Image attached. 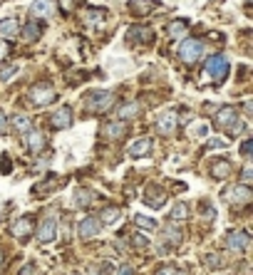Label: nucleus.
<instances>
[{
    "label": "nucleus",
    "mask_w": 253,
    "mask_h": 275,
    "mask_svg": "<svg viewBox=\"0 0 253 275\" xmlns=\"http://www.w3.org/2000/svg\"><path fill=\"white\" fill-rule=\"evenodd\" d=\"M216 124L226 126L228 134H239L241 129H243V122L239 119V114H236L233 107H221V109L216 112Z\"/></svg>",
    "instance_id": "nucleus-1"
},
{
    "label": "nucleus",
    "mask_w": 253,
    "mask_h": 275,
    "mask_svg": "<svg viewBox=\"0 0 253 275\" xmlns=\"http://www.w3.org/2000/svg\"><path fill=\"white\" fill-rule=\"evenodd\" d=\"M112 104H114V95L112 92H107V89H95V92L87 95V107H89L92 112H97V114L107 112Z\"/></svg>",
    "instance_id": "nucleus-2"
},
{
    "label": "nucleus",
    "mask_w": 253,
    "mask_h": 275,
    "mask_svg": "<svg viewBox=\"0 0 253 275\" xmlns=\"http://www.w3.org/2000/svg\"><path fill=\"white\" fill-rule=\"evenodd\" d=\"M201 55H204V42L196 40V38H186L182 42V47H179V57L184 62H189V65L201 60Z\"/></svg>",
    "instance_id": "nucleus-3"
},
{
    "label": "nucleus",
    "mask_w": 253,
    "mask_h": 275,
    "mask_svg": "<svg viewBox=\"0 0 253 275\" xmlns=\"http://www.w3.org/2000/svg\"><path fill=\"white\" fill-rule=\"evenodd\" d=\"M52 99H55V87H52V84L40 82L30 89V102H32L35 107H47Z\"/></svg>",
    "instance_id": "nucleus-4"
},
{
    "label": "nucleus",
    "mask_w": 253,
    "mask_h": 275,
    "mask_svg": "<svg viewBox=\"0 0 253 275\" xmlns=\"http://www.w3.org/2000/svg\"><path fill=\"white\" fill-rule=\"evenodd\" d=\"M206 72H209V77L213 80H224L226 72H228V60L224 55H211L206 60Z\"/></svg>",
    "instance_id": "nucleus-5"
},
{
    "label": "nucleus",
    "mask_w": 253,
    "mask_h": 275,
    "mask_svg": "<svg viewBox=\"0 0 253 275\" xmlns=\"http://www.w3.org/2000/svg\"><path fill=\"white\" fill-rule=\"evenodd\" d=\"M55 235H57V216L50 213V216H45V221H42L40 231H38V238H40L42 243H50V241H55Z\"/></svg>",
    "instance_id": "nucleus-6"
},
{
    "label": "nucleus",
    "mask_w": 253,
    "mask_h": 275,
    "mask_svg": "<svg viewBox=\"0 0 253 275\" xmlns=\"http://www.w3.org/2000/svg\"><path fill=\"white\" fill-rule=\"evenodd\" d=\"M30 15H32V20H47V17H52L55 15V3L52 0H35L32 3V8H30Z\"/></svg>",
    "instance_id": "nucleus-7"
},
{
    "label": "nucleus",
    "mask_w": 253,
    "mask_h": 275,
    "mask_svg": "<svg viewBox=\"0 0 253 275\" xmlns=\"http://www.w3.org/2000/svg\"><path fill=\"white\" fill-rule=\"evenodd\" d=\"M156 132L159 134H174L176 132V112H167L156 119Z\"/></svg>",
    "instance_id": "nucleus-8"
},
{
    "label": "nucleus",
    "mask_w": 253,
    "mask_h": 275,
    "mask_svg": "<svg viewBox=\"0 0 253 275\" xmlns=\"http://www.w3.org/2000/svg\"><path fill=\"white\" fill-rule=\"evenodd\" d=\"M226 198H228L231 204H248L253 198V193L248 186H233V189L226 191Z\"/></svg>",
    "instance_id": "nucleus-9"
},
{
    "label": "nucleus",
    "mask_w": 253,
    "mask_h": 275,
    "mask_svg": "<svg viewBox=\"0 0 253 275\" xmlns=\"http://www.w3.org/2000/svg\"><path fill=\"white\" fill-rule=\"evenodd\" d=\"M164 201H167V193L161 191L159 186H149V189H147V196H144V204H147V206L161 208Z\"/></svg>",
    "instance_id": "nucleus-10"
},
{
    "label": "nucleus",
    "mask_w": 253,
    "mask_h": 275,
    "mask_svg": "<svg viewBox=\"0 0 253 275\" xmlns=\"http://www.w3.org/2000/svg\"><path fill=\"white\" fill-rule=\"evenodd\" d=\"M50 122H52L55 129H67V126L72 124V109L70 107H60V109L50 117Z\"/></svg>",
    "instance_id": "nucleus-11"
},
{
    "label": "nucleus",
    "mask_w": 253,
    "mask_h": 275,
    "mask_svg": "<svg viewBox=\"0 0 253 275\" xmlns=\"http://www.w3.org/2000/svg\"><path fill=\"white\" fill-rule=\"evenodd\" d=\"M30 233H32V218H30V216H23V218H17L13 223V235L15 238L25 241V238H30Z\"/></svg>",
    "instance_id": "nucleus-12"
},
{
    "label": "nucleus",
    "mask_w": 253,
    "mask_h": 275,
    "mask_svg": "<svg viewBox=\"0 0 253 275\" xmlns=\"http://www.w3.org/2000/svg\"><path fill=\"white\" fill-rule=\"evenodd\" d=\"M228 248L231 250H236V253H241V250H246L248 248V233H241V231H236V233H228Z\"/></svg>",
    "instance_id": "nucleus-13"
},
{
    "label": "nucleus",
    "mask_w": 253,
    "mask_h": 275,
    "mask_svg": "<svg viewBox=\"0 0 253 275\" xmlns=\"http://www.w3.org/2000/svg\"><path fill=\"white\" fill-rule=\"evenodd\" d=\"M97 233H99V221L95 216H89V218H84L80 223V235L82 238H95Z\"/></svg>",
    "instance_id": "nucleus-14"
},
{
    "label": "nucleus",
    "mask_w": 253,
    "mask_h": 275,
    "mask_svg": "<svg viewBox=\"0 0 253 275\" xmlns=\"http://www.w3.org/2000/svg\"><path fill=\"white\" fill-rule=\"evenodd\" d=\"M156 8V0H132L129 3V10L134 15H149Z\"/></svg>",
    "instance_id": "nucleus-15"
},
{
    "label": "nucleus",
    "mask_w": 253,
    "mask_h": 275,
    "mask_svg": "<svg viewBox=\"0 0 253 275\" xmlns=\"http://www.w3.org/2000/svg\"><path fill=\"white\" fill-rule=\"evenodd\" d=\"M231 169H233V166H231V161H226V159H221V161H216V164H213V169H211V174H213V179H228V176H231Z\"/></svg>",
    "instance_id": "nucleus-16"
},
{
    "label": "nucleus",
    "mask_w": 253,
    "mask_h": 275,
    "mask_svg": "<svg viewBox=\"0 0 253 275\" xmlns=\"http://www.w3.org/2000/svg\"><path fill=\"white\" fill-rule=\"evenodd\" d=\"M152 152V139H139L137 144H132L129 146V156H144V154H149Z\"/></svg>",
    "instance_id": "nucleus-17"
},
{
    "label": "nucleus",
    "mask_w": 253,
    "mask_h": 275,
    "mask_svg": "<svg viewBox=\"0 0 253 275\" xmlns=\"http://www.w3.org/2000/svg\"><path fill=\"white\" fill-rule=\"evenodd\" d=\"M17 32H20V25H17V20H15V17H5V20H0V35L15 38Z\"/></svg>",
    "instance_id": "nucleus-18"
},
{
    "label": "nucleus",
    "mask_w": 253,
    "mask_h": 275,
    "mask_svg": "<svg viewBox=\"0 0 253 275\" xmlns=\"http://www.w3.org/2000/svg\"><path fill=\"white\" fill-rule=\"evenodd\" d=\"M28 149L30 152H42L45 149V137L40 132H28Z\"/></svg>",
    "instance_id": "nucleus-19"
},
{
    "label": "nucleus",
    "mask_w": 253,
    "mask_h": 275,
    "mask_svg": "<svg viewBox=\"0 0 253 275\" xmlns=\"http://www.w3.org/2000/svg\"><path fill=\"white\" fill-rule=\"evenodd\" d=\"M122 134H124V124L122 122H117V124H107V126H104V137L107 139H117V137H122Z\"/></svg>",
    "instance_id": "nucleus-20"
},
{
    "label": "nucleus",
    "mask_w": 253,
    "mask_h": 275,
    "mask_svg": "<svg viewBox=\"0 0 253 275\" xmlns=\"http://www.w3.org/2000/svg\"><path fill=\"white\" fill-rule=\"evenodd\" d=\"M169 218L171 221H186L189 218V206H186V204H176V206L171 208Z\"/></svg>",
    "instance_id": "nucleus-21"
},
{
    "label": "nucleus",
    "mask_w": 253,
    "mask_h": 275,
    "mask_svg": "<svg viewBox=\"0 0 253 275\" xmlns=\"http://www.w3.org/2000/svg\"><path fill=\"white\" fill-rule=\"evenodd\" d=\"M184 32H186V23H184V20H176V23L169 25V38H174V40L184 38Z\"/></svg>",
    "instance_id": "nucleus-22"
},
{
    "label": "nucleus",
    "mask_w": 253,
    "mask_h": 275,
    "mask_svg": "<svg viewBox=\"0 0 253 275\" xmlns=\"http://www.w3.org/2000/svg\"><path fill=\"white\" fill-rule=\"evenodd\" d=\"M129 38H132V40L137 38L139 42H147V40H152V30L149 28H132L129 30Z\"/></svg>",
    "instance_id": "nucleus-23"
},
{
    "label": "nucleus",
    "mask_w": 253,
    "mask_h": 275,
    "mask_svg": "<svg viewBox=\"0 0 253 275\" xmlns=\"http://www.w3.org/2000/svg\"><path fill=\"white\" fill-rule=\"evenodd\" d=\"M119 216H122L119 208H104V211H102V221H104L107 226H114V223L119 221Z\"/></svg>",
    "instance_id": "nucleus-24"
},
{
    "label": "nucleus",
    "mask_w": 253,
    "mask_h": 275,
    "mask_svg": "<svg viewBox=\"0 0 253 275\" xmlns=\"http://www.w3.org/2000/svg\"><path fill=\"white\" fill-rule=\"evenodd\" d=\"M13 124H15V129H17V132H30V126H32L25 114H17V117H13Z\"/></svg>",
    "instance_id": "nucleus-25"
},
{
    "label": "nucleus",
    "mask_w": 253,
    "mask_h": 275,
    "mask_svg": "<svg viewBox=\"0 0 253 275\" xmlns=\"http://www.w3.org/2000/svg\"><path fill=\"white\" fill-rule=\"evenodd\" d=\"M134 223H137V226H141V228H149V231H154V228H156V218H147V216H141V213H137V216H134Z\"/></svg>",
    "instance_id": "nucleus-26"
},
{
    "label": "nucleus",
    "mask_w": 253,
    "mask_h": 275,
    "mask_svg": "<svg viewBox=\"0 0 253 275\" xmlns=\"http://www.w3.org/2000/svg\"><path fill=\"white\" fill-rule=\"evenodd\" d=\"M75 198H77V201H75V206H87V204L92 201V193L84 191V189H77V191H75Z\"/></svg>",
    "instance_id": "nucleus-27"
},
{
    "label": "nucleus",
    "mask_w": 253,
    "mask_h": 275,
    "mask_svg": "<svg viewBox=\"0 0 253 275\" xmlns=\"http://www.w3.org/2000/svg\"><path fill=\"white\" fill-rule=\"evenodd\" d=\"M139 114V107L132 102V104H124L122 109H119V119H129V117H137Z\"/></svg>",
    "instance_id": "nucleus-28"
},
{
    "label": "nucleus",
    "mask_w": 253,
    "mask_h": 275,
    "mask_svg": "<svg viewBox=\"0 0 253 275\" xmlns=\"http://www.w3.org/2000/svg\"><path fill=\"white\" fill-rule=\"evenodd\" d=\"M42 35V30H40V25H35V20L30 23L28 28H25V40H38Z\"/></svg>",
    "instance_id": "nucleus-29"
},
{
    "label": "nucleus",
    "mask_w": 253,
    "mask_h": 275,
    "mask_svg": "<svg viewBox=\"0 0 253 275\" xmlns=\"http://www.w3.org/2000/svg\"><path fill=\"white\" fill-rule=\"evenodd\" d=\"M15 72H17V65H8V67H0V82H8V80L13 77Z\"/></svg>",
    "instance_id": "nucleus-30"
},
{
    "label": "nucleus",
    "mask_w": 253,
    "mask_h": 275,
    "mask_svg": "<svg viewBox=\"0 0 253 275\" xmlns=\"http://www.w3.org/2000/svg\"><path fill=\"white\" fill-rule=\"evenodd\" d=\"M164 235H167V241H169V243H174V246H176V243L182 241V233H179V231H176L174 226H169L167 231H164Z\"/></svg>",
    "instance_id": "nucleus-31"
},
{
    "label": "nucleus",
    "mask_w": 253,
    "mask_h": 275,
    "mask_svg": "<svg viewBox=\"0 0 253 275\" xmlns=\"http://www.w3.org/2000/svg\"><path fill=\"white\" fill-rule=\"evenodd\" d=\"M102 17H107L104 10H89L87 13V23H102Z\"/></svg>",
    "instance_id": "nucleus-32"
},
{
    "label": "nucleus",
    "mask_w": 253,
    "mask_h": 275,
    "mask_svg": "<svg viewBox=\"0 0 253 275\" xmlns=\"http://www.w3.org/2000/svg\"><path fill=\"white\" fill-rule=\"evenodd\" d=\"M251 149H253V139H246V141L241 144V154H243V159H248Z\"/></svg>",
    "instance_id": "nucleus-33"
},
{
    "label": "nucleus",
    "mask_w": 253,
    "mask_h": 275,
    "mask_svg": "<svg viewBox=\"0 0 253 275\" xmlns=\"http://www.w3.org/2000/svg\"><path fill=\"white\" fill-rule=\"evenodd\" d=\"M251 174H253L251 161H246V166H243V174H241V176H243V184H248V181H251Z\"/></svg>",
    "instance_id": "nucleus-34"
},
{
    "label": "nucleus",
    "mask_w": 253,
    "mask_h": 275,
    "mask_svg": "<svg viewBox=\"0 0 253 275\" xmlns=\"http://www.w3.org/2000/svg\"><path fill=\"white\" fill-rule=\"evenodd\" d=\"M219 258H221V255H206V265H209V268H219V265H221Z\"/></svg>",
    "instance_id": "nucleus-35"
},
{
    "label": "nucleus",
    "mask_w": 253,
    "mask_h": 275,
    "mask_svg": "<svg viewBox=\"0 0 253 275\" xmlns=\"http://www.w3.org/2000/svg\"><path fill=\"white\" fill-rule=\"evenodd\" d=\"M8 132V122H5V117H3V112H0V134H5Z\"/></svg>",
    "instance_id": "nucleus-36"
},
{
    "label": "nucleus",
    "mask_w": 253,
    "mask_h": 275,
    "mask_svg": "<svg viewBox=\"0 0 253 275\" xmlns=\"http://www.w3.org/2000/svg\"><path fill=\"white\" fill-rule=\"evenodd\" d=\"M5 55H8V42H5V40H0V60H3Z\"/></svg>",
    "instance_id": "nucleus-37"
},
{
    "label": "nucleus",
    "mask_w": 253,
    "mask_h": 275,
    "mask_svg": "<svg viewBox=\"0 0 253 275\" xmlns=\"http://www.w3.org/2000/svg\"><path fill=\"white\" fill-rule=\"evenodd\" d=\"M104 270H107V265H99V268H92V270H89V275H102Z\"/></svg>",
    "instance_id": "nucleus-38"
},
{
    "label": "nucleus",
    "mask_w": 253,
    "mask_h": 275,
    "mask_svg": "<svg viewBox=\"0 0 253 275\" xmlns=\"http://www.w3.org/2000/svg\"><path fill=\"white\" fill-rule=\"evenodd\" d=\"M219 146H226V141H213V139L209 141V149H219Z\"/></svg>",
    "instance_id": "nucleus-39"
},
{
    "label": "nucleus",
    "mask_w": 253,
    "mask_h": 275,
    "mask_svg": "<svg viewBox=\"0 0 253 275\" xmlns=\"http://www.w3.org/2000/svg\"><path fill=\"white\" fill-rule=\"evenodd\" d=\"M156 275H174L171 268H161V270H156Z\"/></svg>",
    "instance_id": "nucleus-40"
},
{
    "label": "nucleus",
    "mask_w": 253,
    "mask_h": 275,
    "mask_svg": "<svg viewBox=\"0 0 253 275\" xmlns=\"http://www.w3.org/2000/svg\"><path fill=\"white\" fill-rule=\"evenodd\" d=\"M117 275H132V268H129V265H124V268H122Z\"/></svg>",
    "instance_id": "nucleus-41"
},
{
    "label": "nucleus",
    "mask_w": 253,
    "mask_h": 275,
    "mask_svg": "<svg viewBox=\"0 0 253 275\" xmlns=\"http://www.w3.org/2000/svg\"><path fill=\"white\" fill-rule=\"evenodd\" d=\"M0 263H3V253H0Z\"/></svg>",
    "instance_id": "nucleus-42"
},
{
    "label": "nucleus",
    "mask_w": 253,
    "mask_h": 275,
    "mask_svg": "<svg viewBox=\"0 0 253 275\" xmlns=\"http://www.w3.org/2000/svg\"><path fill=\"white\" fill-rule=\"evenodd\" d=\"M179 275H186V273H179Z\"/></svg>",
    "instance_id": "nucleus-43"
},
{
    "label": "nucleus",
    "mask_w": 253,
    "mask_h": 275,
    "mask_svg": "<svg viewBox=\"0 0 253 275\" xmlns=\"http://www.w3.org/2000/svg\"><path fill=\"white\" fill-rule=\"evenodd\" d=\"M75 275H77V273H75Z\"/></svg>",
    "instance_id": "nucleus-44"
}]
</instances>
